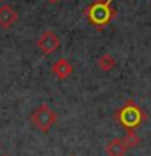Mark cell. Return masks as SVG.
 <instances>
[{"label":"cell","instance_id":"6da1fadb","mask_svg":"<svg viewBox=\"0 0 151 156\" xmlns=\"http://www.w3.org/2000/svg\"><path fill=\"white\" fill-rule=\"evenodd\" d=\"M115 120L119 122L122 127H125L127 130H135L138 125H141L143 122L148 119L146 112L138 107L133 101H127L124 106L114 114Z\"/></svg>","mask_w":151,"mask_h":156},{"label":"cell","instance_id":"7a4b0ae2","mask_svg":"<svg viewBox=\"0 0 151 156\" xmlns=\"http://www.w3.org/2000/svg\"><path fill=\"white\" fill-rule=\"evenodd\" d=\"M88 20L94 26H106L115 16V10L111 7V0H96L85 10Z\"/></svg>","mask_w":151,"mask_h":156},{"label":"cell","instance_id":"3957f363","mask_svg":"<svg viewBox=\"0 0 151 156\" xmlns=\"http://www.w3.org/2000/svg\"><path fill=\"white\" fill-rule=\"evenodd\" d=\"M29 119H31V124L36 127L37 130L49 132L51 127L57 122V112L54 111L51 106L41 104V106H37L36 109L33 111V114H31Z\"/></svg>","mask_w":151,"mask_h":156},{"label":"cell","instance_id":"277c9868","mask_svg":"<svg viewBox=\"0 0 151 156\" xmlns=\"http://www.w3.org/2000/svg\"><path fill=\"white\" fill-rule=\"evenodd\" d=\"M58 47H60V39H58V36L54 31H51V29L44 31L41 36L37 37V49L42 54H47V55L49 54H54Z\"/></svg>","mask_w":151,"mask_h":156},{"label":"cell","instance_id":"5b68a950","mask_svg":"<svg viewBox=\"0 0 151 156\" xmlns=\"http://www.w3.org/2000/svg\"><path fill=\"white\" fill-rule=\"evenodd\" d=\"M51 70H52V73L58 78V80H65L67 76H70L73 73V67H72L70 60H67L65 57H60V58H57V60L52 63Z\"/></svg>","mask_w":151,"mask_h":156},{"label":"cell","instance_id":"8992f818","mask_svg":"<svg viewBox=\"0 0 151 156\" xmlns=\"http://www.w3.org/2000/svg\"><path fill=\"white\" fill-rule=\"evenodd\" d=\"M18 20V13L15 12L12 5H2L0 7V28H12Z\"/></svg>","mask_w":151,"mask_h":156},{"label":"cell","instance_id":"52a82bcc","mask_svg":"<svg viewBox=\"0 0 151 156\" xmlns=\"http://www.w3.org/2000/svg\"><path fill=\"white\" fill-rule=\"evenodd\" d=\"M104 151L107 156H125L128 150H127V146L122 141V138H112L106 143Z\"/></svg>","mask_w":151,"mask_h":156},{"label":"cell","instance_id":"ba28073f","mask_svg":"<svg viewBox=\"0 0 151 156\" xmlns=\"http://www.w3.org/2000/svg\"><path fill=\"white\" fill-rule=\"evenodd\" d=\"M115 65H117V60L111 55V54L106 52V54H102V55L97 57V67H99L102 72H111Z\"/></svg>","mask_w":151,"mask_h":156},{"label":"cell","instance_id":"9c48e42d","mask_svg":"<svg viewBox=\"0 0 151 156\" xmlns=\"http://www.w3.org/2000/svg\"><path fill=\"white\" fill-rule=\"evenodd\" d=\"M122 141L125 143L127 150H132V148H136V146L140 145L141 138H140V135L136 133L135 130H127V133L124 135V138H122Z\"/></svg>","mask_w":151,"mask_h":156},{"label":"cell","instance_id":"30bf717a","mask_svg":"<svg viewBox=\"0 0 151 156\" xmlns=\"http://www.w3.org/2000/svg\"><path fill=\"white\" fill-rule=\"evenodd\" d=\"M47 2H51V3H55V2H58V0H47Z\"/></svg>","mask_w":151,"mask_h":156},{"label":"cell","instance_id":"8fae6325","mask_svg":"<svg viewBox=\"0 0 151 156\" xmlns=\"http://www.w3.org/2000/svg\"><path fill=\"white\" fill-rule=\"evenodd\" d=\"M70 156H76V154H70Z\"/></svg>","mask_w":151,"mask_h":156},{"label":"cell","instance_id":"7c38bea8","mask_svg":"<svg viewBox=\"0 0 151 156\" xmlns=\"http://www.w3.org/2000/svg\"><path fill=\"white\" fill-rule=\"evenodd\" d=\"M5 156H7V154H5Z\"/></svg>","mask_w":151,"mask_h":156}]
</instances>
